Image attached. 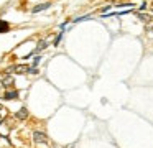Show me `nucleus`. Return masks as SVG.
Returning a JSON list of instances; mask_svg holds the SVG:
<instances>
[{
	"label": "nucleus",
	"mask_w": 153,
	"mask_h": 148,
	"mask_svg": "<svg viewBox=\"0 0 153 148\" xmlns=\"http://www.w3.org/2000/svg\"><path fill=\"white\" fill-rule=\"evenodd\" d=\"M8 30H10V23L0 18V33H8Z\"/></svg>",
	"instance_id": "obj_3"
},
{
	"label": "nucleus",
	"mask_w": 153,
	"mask_h": 148,
	"mask_svg": "<svg viewBox=\"0 0 153 148\" xmlns=\"http://www.w3.org/2000/svg\"><path fill=\"white\" fill-rule=\"evenodd\" d=\"M61 38H63V31L61 33H58V36H56V39L53 41V46H58L59 45V41H61Z\"/></svg>",
	"instance_id": "obj_7"
},
{
	"label": "nucleus",
	"mask_w": 153,
	"mask_h": 148,
	"mask_svg": "<svg viewBox=\"0 0 153 148\" xmlns=\"http://www.w3.org/2000/svg\"><path fill=\"white\" fill-rule=\"evenodd\" d=\"M15 117H17V118H20V120H23V118H27L28 117V110H27V109H20V110H18L17 112V114H15Z\"/></svg>",
	"instance_id": "obj_5"
},
{
	"label": "nucleus",
	"mask_w": 153,
	"mask_h": 148,
	"mask_svg": "<svg viewBox=\"0 0 153 148\" xmlns=\"http://www.w3.org/2000/svg\"><path fill=\"white\" fill-rule=\"evenodd\" d=\"M51 3H41V5H36L35 8H31V13H38V12H43V10L50 8Z\"/></svg>",
	"instance_id": "obj_4"
},
{
	"label": "nucleus",
	"mask_w": 153,
	"mask_h": 148,
	"mask_svg": "<svg viewBox=\"0 0 153 148\" xmlns=\"http://www.w3.org/2000/svg\"><path fill=\"white\" fill-rule=\"evenodd\" d=\"M40 59H41V56H36V58H35V61H33V66H31V68H36L38 62H40Z\"/></svg>",
	"instance_id": "obj_8"
},
{
	"label": "nucleus",
	"mask_w": 153,
	"mask_h": 148,
	"mask_svg": "<svg viewBox=\"0 0 153 148\" xmlns=\"http://www.w3.org/2000/svg\"><path fill=\"white\" fill-rule=\"evenodd\" d=\"M4 99H7V100H17V99H18V92L17 91H7L4 94Z\"/></svg>",
	"instance_id": "obj_2"
},
{
	"label": "nucleus",
	"mask_w": 153,
	"mask_h": 148,
	"mask_svg": "<svg viewBox=\"0 0 153 148\" xmlns=\"http://www.w3.org/2000/svg\"><path fill=\"white\" fill-rule=\"evenodd\" d=\"M12 72H17V74H27V72H35V68H30L28 64H20V66H13Z\"/></svg>",
	"instance_id": "obj_1"
},
{
	"label": "nucleus",
	"mask_w": 153,
	"mask_h": 148,
	"mask_svg": "<svg viewBox=\"0 0 153 148\" xmlns=\"http://www.w3.org/2000/svg\"><path fill=\"white\" fill-rule=\"evenodd\" d=\"M33 137H35V140H36V141H41V143H45V141H46V135L41 133V132H35Z\"/></svg>",
	"instance_id": "obj_6"
}]
</instances>
